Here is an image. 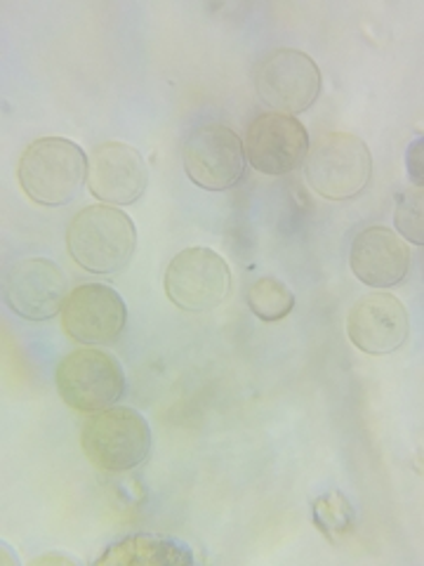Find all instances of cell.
Returning a JSON list of instances; mask_svg holds the SVG:
<instances>
[{
	"mask_svg": "<svg viewBox=\"0 0 424 566\" xmlns=\"http://www.w3.org/2000/svg\"><path fill=\"white\" fill-rule=\"evenodd\" d=\"M307 185L328 201L357 199L373 177V154L351 133L332 130L309 142L305 156Z\"/></svg>",
	"mask_w": 424,
	"mask_h": 566,
	"instance_id": "cell-3",
	"label": "cell"
},
{
	"mask_svg": "<svg viewBox=\"0 0 424 566\" xmlns=\"http://www.w3.org/2000/svg\"><path fill=\"white\" fill-rule=\"evenodd\" d=\"M81 447L99 472H128L149 458L151 428L130 406H109L83 422Z\"/></svg>",
	"mask_w": 424,
	"mask_h": 566,
	"instance_id": "cell-4",
	"label": "cell"
},
{
	"mask_svg": "<svg viewBox=\"0 0 424 566\" xmlns=\"http://www.w3.org/2000/svg\"><path fill=\"white\" fill-rule=\"evenodd\" d=\"M55 382L62 401L78 413L104 411L126 395V370L114 354L95 347L68 352L57 366Z\"/></svg>",
	"mask_w": 424,
	"mask_h": 566,
	"instance_id": "cell-5",
	"label": "cell"
},
{
	"mask_svg": "<svg viewBox=\"0 0 424 566\" xmlns=\"http://www.w3.org/2000/svg\"><path fill=\"white\" fill-rule=\"evenodd\" d=\"M191 547L172 536L161 534H128L106 547L104 555L95 559V564H120V566H177L193 564Z\"/></svg>",
	"mask_w": 424,
	"mask_h": 566,
	"instance_id": "cell-15",
	"label": "cell"
},
{
	"mask_svg": "<svg viewBox=\"0 0 424 566\" xmlns=\"http://www.w3.org/2000/svg\"><path fill=\"white\" fill-rule=\"evenodd\" d=\"M243 139L222 123L193 128L182 145V168L205 191L234 189L245 175Z\"/></svg>",
	"mask_w": 424,
	"mask_h": 566,
	"instance_id": "cell-8",
	"label": "cell"
},
{
	"mask_svg": "<svg viewBox=\"0 0 424 566\" xmlns=\"http://www.w3.org/2000/svg\"><path fill=\"white\" fill-rule=\"evenodd\" d=\"M422 189H411L405 191L403 197H399V206H396V216H394V224H396V234L409 241L413 245H422L424 243V210H422Z\"/></svg>",
	"mask_w": 424,
	"mask_h": 566,
	"instance_id": "cell-18",
	"label": "cell"
},
{
	"mask_svg": "<svg viewBox=\"0 0 424 566\" xmlns=\"http://www.w3.org/2000/svg\"><path fill=\"white\" fill-rule=\"evenodd\" d=\"M170 303L184 312H210L232 293V270L226 260L205 245L177 253L163 276Z\"/></svg>",
	"mask_w": 424,
	"mask_h": 566,
	"instance_id": "cell-7",
	"label": "cell"
},
{
	"mask_svg": "<svg viewBox=\"0 0 424 566\" xmlns=\"http://www.w3.org/2000/svg\"><path fill=\"white\" fill-rule=\"evenodd\" d=\"M253 85L259 102L276 114H303L321 95L324 76L318 64L303 50L276 48L264 55L255 71Z\"/></svg>",
	"mask_w": 424,
	"mask_h": 566,
	"instance_id": "cell-6",
	"label": "cell"
},
{
	"mask_svg": "<svg viewBox=\"0 0 424 566\" xmlns=\"http://www.w3.org/2000/svg\"><path fill=\"white\" fill-rule=\"evenodd\" d=\"M126 300L104 283H83L68 293L62 307V328L81 345L114 343L126 331Z\"/></svg>",
	"mask_w": 424,
	"mask_h": 566,
	"instance_id": "cell-9",
	"label": "cell"
},
{
	"mask_svg": "<svg viewBox=\"0 0 424 566\" xmlns=\"http://www.w3.org/2000/svg\"><path fill=\"white\" fill-rule=\"evenodd\" d=\"M349 268L365 286H399L411 272V245L394 229L380 224L368 227L351 243Z\"/></svg>",
	"mask_w": 424,
	"mask_h": 566,
	"instance_id": "cell-14",
	"label": "cell"
},
{
	"mask_svg": "<svg viewBox=\"0 0 424 566\" xmlns=\"http://www.w3.org/2000/svg\"><path fill=\"white\" fill-rule=\"evenodd\" d=\"M66 297V276L47 258H26L14 262L6 276V303L26 322H47L62 312Z\"/></svg>",
	"mask_w": 424,
	"mask_h": 566,
	"instance_id": "cell-12",
	"label": "cell"
},
{
	"mask_svg": "<svg viewBox=\"0 0 424 566\" xmlns=\"http://www.w3.org/2000/svg\"><path fill=\"white\" fill-rule=\"evenodd\" d=\"M17 180L33 203L66 206L87 180V156L76 142L64 137L33 139L20 156Z\"/></svg>",
	"mask_w": 424,
	"mask_h": 566,
	"instance_id": "cell-2",
	"label": "cell"
},
{
	"mask_svg": "<svg viewBox=\"0 0 424 566\" xmlns=\"http://www.w3.org/2000/svg\"><path fill=\"white\" fill-rule=\"evenodd\" d=\"M245 158L251 166L269 177L293 172L309 151V133L299 118L288 114H259L245 135Z\"/></svg>",
	"mask_w": 424,
	"mask_h": 566,
	"instance_id": "cell-10",
	"label": "cell"
},
{
	"mask_svg": "<svg viewBox=\"0 0 424 566\" xmlns=\"http://www.w3.org/2000/svg\"><path fill=\"white\" fill-rule=\"evenodd\" d=\"M311 515L316 528L332 543H338L357 528V510L342 491H326L318 495L311 503Z\"/></svg>",
	"mask_w": 424,
	"mask_h": 566,
	"instance_id": "cell-16",
	"label": "cell"
},
{
	"mask_svg": "<svg viewBox=\"0 0 424 566\" xmlns=\"http://www.w3.org/2000/svg\"><path fill=\"white\" fill-rule=\"evenodd\" d=\"M422 145L424 139H415L411 149H409V172H411V182L422 189Z\"/></svg>",
	"mask_w": 424,
	"mask_h": 566,
	"instance_id": "cell-19",
	"label": "cell"
},
{
	"mask_svg": "<svg viewBox=\"0 0 424 566\" xmlns=\"http://www.w3.org/2000/svg\"><path fill=\"white\" fill-rule=\"evenodd\" d=\"M295 293L286 286V283L274 276L257 279L251 291H247V307L259 318V322H280L295 310Z\"/></svg>",
	"mask_w": 424,
	"mask_h": 566,
	"instance_id": "cell-17",
	"label": "cell"
},
{
	"mask_svg": "<svg viewBox=\"0 0 424 566\" xmlns=\"http://www.w3.org/2000/svg\"><path fill=\"white\" fill-rule=\"evenodd\" d=\"M31 566H39V564H76V559H71V557H66V555H41V557H35V559H31L29 562Z\"/></svg>",
	"mask_w": 424,
	"mask_h": 566,
	"instance_id": "cell-20",
	"label": "cell"
},
{
	"mask_svg": "<svg viewBox=\"0 0 424 566\" xmlns=\"http://www.w3.org/2000/svg\"><path fill=\"white\" fill-rule=\"evenodd\" d=\"M409 333L411 314L392 293H368L347 314L351 345L373 357L401 349L409 340Z\"/></svg>",
	"mask_w": 424,
	"mask_h": 566,
	"instance_id": "cell-13",
	"label": "cell"
},
{
	"mask_svg": "<svg viewBox=\"0 0 424 566\" xmlns=\"http://www.w3.org/2000/svg\"><path fill=\"white\" fill-rule=\"evenodd\" d=\"M66 251L85 272L114 274L137 251V227L120 208L87 206L66 227Z\"/></svg>",
	"mask_w": 424,
	"mask_h": 566,
	"instance_id": "cell-1",
	"label": "cell"
},
{
	"mask_svg": "<svg viewBox=\"0 0 424 566\" xmlns=\"http://www.w3.org/2000/svg\"><path fill=\"white\" fill-rule=\"evenodd\" d=\"M149 185L145 156L126 142H102L87 156V189L106 206H130Z\"/></svg>",
	"mask_w": 424,
	"mask_h": 566,
	"instance_id": "cell-11",
	"label": "cell"
}]
</instances>
